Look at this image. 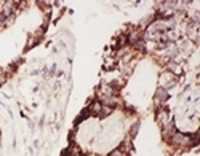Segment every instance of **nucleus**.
Returning <instances> with one entry per match:
<instances>
[{
    "mask_svg": "<svg viewBox=\"0 0 200 156\" xmlns=\"http://www.w3.org/2000/svg\"><path fill=\"white\" fill-rule=\"evenodd\" d=\"M157 97H160V99H166V92L163 91V89H158V92H157Z\"/></svg>",
    "mask_w": 200,
    "mask_h": 156,
    "instance_id": "nucleus-1",
    "label": "nucleus"
}]
</instances>
